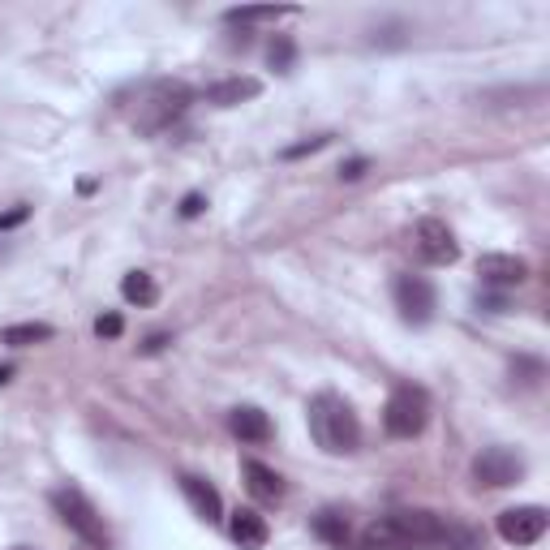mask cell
Segmentation results:
<instances>
[{
  "label": "cell",
  "instance_id": "cell-3",
  "mask_svg": "<svg viewBox=\"0 0 550 550\" xmlns=\"http://www.w3.org/2000/svg\"><path fill=\"white\" fill-rule=\"evenodd\" d=\"M194 104V91L185 82H151L147 91L138 95V108H134V129L138 134H159V129H168L177 117H185V108Z\"/></svg>",
  "mask_w": 550,
  "mask_h": 550
},
{
  "label": "cell",
  "instance_id": "cell-10",
  "mask_svg": "<svg viewBox=\"0 0 550 550\" xmlns=\"http://www.w3.org/2000/svg\"><path fill=\"white\" fill-rule=\"evenodd\" d=\"M477 275H482V284L512 288V284L529 280V263L525 258H516V254H482L477 258Z\"/></svg>",
  "mask_w": 550,
  "mask_h": 550
},
{
  "label": "cell",
  "instance_id": "cell-8",
  "mask_svg": "<svg viewBox=\"0 0 550 550\" xmlns=\"http://www.w3.org/2000/svg\"><path fill=\"white\" fill-rule=\"evenodd\" d=\"M550 529V516L546 508H538V503H529V508H508L499 516V538L508 546H533L542 542Z\"/></svg>",
  "mask_w": 550,
  "mask_h": 550
},
{
  "label": "cell",
  "instance_id": "cell-13",
  "mask_svg": "<svg viewBox=\"0 0 550 550\" xmlns=\"http://www.w3.org/2000/svg\"><path fill=\"white\" fill-rule=\"evenodd\" d=\"M228 430H233L241 443H267L275 434L271 417L263 409H254V404H237V409L228 413Z\"/></svg>",
  "mask_w": 550,
  "mask_h": 550
},
{
  "label": "cell",
  "instance_id": "cell-9",
  "mask_svg": "<svg viewBox=\"0 0 550 550\" xmlns=\"http://www.w3.org/2000/svg\"><path fill=\"white\" fill-rule=\"evenodd\" d=\"M396 310L404 323L426 327L434 318V288L422 275H396Z\"/></svg>",
  "mask_w": 550,
  "mask_h": 550
},
{
  "label": "cell",
  "instance_id": "cell-19",
  "mask_svg": "<svg viewBox=\"0 0 550 550\" xmlns=\"http://www.w3.org/2000/svg\"><path fill=\"white\" fill-rule=\"evenodd\" d=\"M267 61H271V69H280V74H288V69H293V61H297L293 39H288V35H275V43L267 48Z\"/></svg>",
  "mask_w": 550,
  "mask_h": 550
},
{
  "label": "cell",
  "instance_id": "cell-17",
  "mask_svg": "<svg viewBox=\"0 0 550 550\" xmlns=\"http://www.w3.org/2000/svg\"><path fill=\"white\" fill-rule=\"evenodd\" d=\"M314 533H318V538H323L327 546H336V550L349 546V520H344L340 512H318V516H314Z\"/></svg>",
  "mask_w": 550,
  "mask_h": 550
},
{
  "label": "cell",
  "instance_id": "cell-28",
  "mask_svg": "<svg viewBox=\"0 0 550 550\" xmlns=\"http://www.w3.org/2000/svg\"><path fill=\"white\" fill-rule=\"evenodd\" d=\"M13 550H31V546H13Z\"/></svg>",
  "mask_w": 550,
  "mask_h": 550
},
{
  "label": "cell",
  "instance_id": "cell-7",
  "mask_svg": "<svg viewBox=\"0 0 550 550\" xmlns=\"http://www.w3.org/2000/svg\"><path fill=\"white\" fill-rule=\"evenodd\" d=\"M413 241H417V254H422L430 267H452L456 258H460V241H456V233H452V228H447L443 220H434V215L417 220Z\"/></svg>",
  "mask_w": 550,
  "mask_h": 550
},
{
  "label": "cell",
  "instance_id": "cell-6",
  "mask_svg": "<svg viewBox=\"0 0 550 550\" xmlns=\"http://www.w3.org/2000/svg\"><path fill=\"white\" fill-rule=\"evenodd\" d=\"M473 477H477V486H490V490L516 486L520 477H525V456L512 452V447H486V452L473 460Z\"/></svg>",
  "mask_w": 550,
  "mask_h": 550
},
{
  "label": "cell",
  "instance_id": "cell-18",
  "mask_svg": "<svg viewBox=\"0 0 550 550\" xmlns=\"http://www.w3.org/2000/svg\"><path fill=\"white\" fill-rule=\"evenodd\" d=\"M43 340H52L48 323H13V327H5L9 349H31V344H43Z\"/></svg>",
  "mask_w": 550,
  "mask_h": 550
},
{
  "label": "cell",
  "instance_id": "cell-21",
  "mask_svg": "<svg viewBox=\"0 0 550 550\" xmlns=\"http://www.w3.org/2000/svg\"><path fill=\"white\" fill-rule=\"evenodd\" d=\"M121 331H125V318H121V314H99V318H95V336H99V340H117Z\"/></svg>",
  "mask_w": 550,
  "mask_h": 550
},
{
  "label": "cell",
  "instance_id": "cell-27",
  "mask_svg": "<svg viewBox=\"0 0 550 550\" xmlns=\"http://www.w3.org/2000/svg\"><path fill=\"white\" fill-rule=\"evenodd\" d=\"M9 379H13V370H9V366H0V383H9Z\"/></svg>",
  "mask_w": 550,
  "mask_h": 550
},
{
  "label": "cell",
  "instance_id": "cell-1",
  "mask_svg": "<svg viewBox=\"0 0 550 550\" xmlns=\"http://www.w3.org/2000/svg\"><path fill=\"white\" fill-rule=\"evenodd\" d=\"M361 546L366 550H482V538L439 512L413 508V512L379 516L361 533Z\"/></svg>",
  "mask_w": 550,
  "mask_h": 550
},
{
  "label": "cell",
  "instance_id": "cell-16",
  "mask_svg": "<svg viewBox=\"0 0 550 550\" xmlns=\"http://www.w3.org/2000/svg\"><path fill=\"white\" fill-rule=\"evenodd\" d=\"M121 293H125L129 306H155L159 288H155V280H151L147 271H129L125 280H121Z\"/></svg>",
  "mask_w": 550,
  "mask_h": 550
},
{
  "label": "cell",
  "instance_id": "cell-15",
  "mask_svg": "<svg viewBox=\"0 0 550 550\" xmlns=\"http://www.w3.org/2000/svg\"><path fill=\"white\" fill-rule=\"evenodd\" d=\"M258 91H263V82H258V78H228V82L207 86V104H215V108H237V104H245V99H254Z\"/></svg>",
  "mask_w": 550,
  "mask_h": 550
},
{
  "label": "cell",
  "instance_id": "cell-22",
  "mask_svg": "<svg viewBox=\"0 0 550 550\" xmlns=\"http://www.w3.org/2000/svg\"><path fill=\"white\" fill-rule=\"evenodd\" d=\"M331 142V134H318V138H306V142H297V147H288L284 159H301V155H314V151H323Z\"/></svg>",
  "mask_w": 550,
  "mask_h": 550
},
{
  "label": "cell",
  "instance_id": "cell-11",
  "mask_svg": "<svg viewBox=\"0 0 550 550\" xmlns=\"http://www.w3.org/2000/svg\"><path fill=\"white\" fill-rule=\"evenodd\" d=\"M228 538H233L241 550H263L271 529H267V516L254 512V508H237L228 516Z\"/></svg>",
  "mask_w": 550,
  "mask_h": 550
},
{
  "label": "cell",
  "instance_id": "cell-26",
  "mask_svg": "<svg viewBox=\"0 0 550 550\" xmlns=\"http://www.w3.org/2000/svg\"><path fill=\"white\" fill-rule=\"evenodd\" d=\"M164 344H168V336H164V331H155V336H147V344H142V353H159Z\"/></svg>",
  "mask_w": 550,
  "mask_h": 550
},
{
  "label": "cell",
  "instance_id": "cell-4",
  "mask_svg": "<svg viewBox=\"0 0 550 550\" xmlns=\"http://www.w3.org/2000/svg\"><path fill=\"white\" fill-rule=\"evenodd\" d=\"M52 508L56 516L65 520L69 529L78 533V538L91 546V550H108V529H104V516L95 512V503L82 495L78 486H61V490H52Z\"/></svg>",
  "mask_w": 550,
  "mask_h": 550
},
{
  "label": "cell",
  "instance_id": "cell-23",
  "mask_svg": "<svg viewBox=\"0 0 550 550\" xmlns=\"http://www.w3.org/2000/svg\"><path fill=\"white\" fill-rule=\"evenodd\" d=\"M26 215H31V207H13V211H5V215H0V233H5V228H18Z\"/></svg>",
  "mask_w": 550,
  "mask_h": 550
},
{
  "label": "cell",
  "instance_id": "cell-24",
  "mask_svg": "<svg viewBox=\"0 0 550 550\" xmlns=\"http://www.w3.org/2000/svg\"><path fill=\"white\" fill-rule=\"evenodd\" d=\"M361 172H366V159H349V164H340V181H357Z\"/></svg>",
  "mask_w": 550,
  "mask_h": 550
},
{
  "label": "cell",
  "instance_id": "cell-12",
  "mask_svg": "<svg viewBox=\"0 0 550 550\" xmlns=\"http://www.w3.org/2000/svg\"><path fill=\"white\" fill-rule=\"evenodd\" d=\"M181 495L190 499V508L198 520H207V525H215V520L224 516V503H220V490H215L211 482H202V477L194 473H181Z\"/></svg>",
  "mask_w": 550,
  "mask_h": 550
},
{
  "label": "cell",
  "instance_id": "cell-2",
  "mask_svg": "<svg viewBox=\"0 0 550 550\" xmlns=\"http://www.w3.org/2000/svg\"><path fill=\"white\" fill-rule=\"evenodd\" d=\"M310 434H314V443L323 447V452H331V456L357 452L361 422H357L353 404L344 400V396H331V392L314 396V400H310Z\"/></svg>",
  "mask_w": 550,
  "mask_h": 550
},
{
  "label": "cell",
  "instance_id": "cell-14",
  "mask_svg": "<svg viewBox=\"0 0 550 550\" xmlns=\"http://www.w3.org/2000/svg\"><path fill=\"white\" fill-rule=\"evenodd\" d=\"M241 477H245V490H250L258 503H280L284 499V477L275 469H267L263 460H245Z\"/></svg>",
  "mask_w": 550,
  "mask_h": 550
},
{
  "label": "cell",
  "instance_id": "cell-5",
  "mask_svg": "<svg viewBox=\"0 0 550 550\" xmlns=\"http://www.w3.org/2000/svg\"><path fill=\"white\" fill-rule=\"evenodd\" d=\"M430 422V400L422 387H396L383 409V426L392 439H417Z\"/></svg>",
  "mask_w": 550,
  "mask_h": 550
},
{
  "label": "cell",
  "instance_id": "cell-25",
  "mask_svg": "<svg viewBox=\"0 0 550 550\" xmlns=\"http://www.w3.org/2000/svg\"><path fill=\"white\" fill-rule=\"evenodd\" d=\"M202 207H207V202H202V194H190V198L181 202V215H185V220H194V215H198Z\"/></svg>",
  "mask_w": 550,
  "mask_h": 550
},
{
  "label": "cell",
  "instance_id": "cell-20",
  "mask_svg": "<svg viewBox=\"0 0 550 550\" xmlns=\"http://www.w3.org/2000/svg\"><path fill=\"white\" fill-rule=\"evenodd\" d=\"M284 13H293V9H233V13H228V22H233V26H245V22H275V18H284Z\"/></svg>",
  "mask_w": 550,
  "mask_h": 550
}]
</instances>
